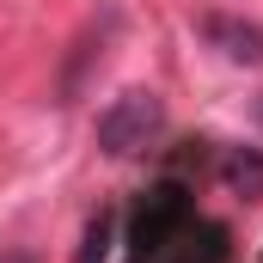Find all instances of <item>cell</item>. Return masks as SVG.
<instances>
[{"instance_id":"obj_2","label":"cell","mask_w":263,"mask_h":263,"mask_svg":"<svg viewBox=\"0 0 263 263\" xmlns=\"http://www.w3.org/2000/svg\"><path fill=\"white\" fill-rule=\"evenodd\" d=\"M98 147L110 153V159H135V153H147L159 135H165V98L159 92H123V98H110L104 110H98Z\"/></svg>"},{"instance_id":"obj_3","label":"cell","mask_w":263,"mask_h":263,"mask_svg":"<svg viewBox=\"0 0 263 263\" xmlns=\"http://www.w3.org/2000/svg\"><path fill=\"white\" fill-rule=\"evenodd\" d=\"M196 31L220 49V55H227V62H239V67H257V62H263V25H251V18H233V12H202Z\"/></svg>"},{"instance_id":"obj_4","label":"cell","mask_w":263,"mask_h":263,"mask_svg":"<svg viewBox=\"0 0 263 263\" xmlns=\"http://www.w3.org/2000/svg\"><path fill=\"white\" fill-rule=\"evenodd\" d=\"M220 178H227L245 202H257V196H263V153H257V147H227Z\"/></svg>"},{"instance_id":"obj_6","label":"cell","mask_w":263,"mask_h":263,"mask_svg":"<svg viewBox=\"0 0 263 263\" xmlns=\"http://www.w3.org/2000/svg\"><path fill=\"white\" fill-rule=\"evenodd\" d=\"M0 263H37V257H31L25 245H6V251H0Z\"/></svg>"},{"instance_id":"obj_1","label":"cell","mask_w":263,"mask_h":263,"mask_svg":"<svg viewBox=\"0 0 263 263\" xmlns=\"http://www.w3.org/2000/svg\"><path fill=\"white\" fill-rule=\"evenodd\" d=\"M135 263H227V227L196 214L184 184H153L135 208Z\"/></svg>"},{"instance_id":"obj_5","label":"cell","mask_w":263,"mask_h":263,"mask_svg":"<svg viewBox=\"0 0 263 263\" xmlns=\"http://www.w3.org/2000/svg\"><path fill=\"white\" fill-rule=\"evenodd\" d=\"M110 227H117V220L98 214V220L86 227V245H80V257H73V263H104V251H110Z\"/></svg>"}]
</instances>
